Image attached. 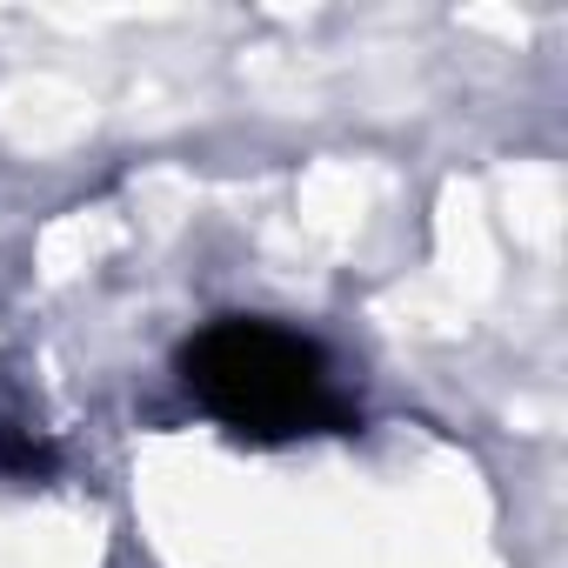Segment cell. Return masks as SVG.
<instances>
[{
	"label": "cell",
	"mask_w": 568,
	"mask_h": 568,
	"mask_svg": "<svg viewBox=\"0 0 568 568\" xmlns=\"http://www.w3.org/2000/svg\"><path fill=\"white\" fill-rule=\"evenodd\" d=\"M181 382L187 395L241 442H302V435H355L362 415L342 402L322 342L261 322V315H221L181 342Z\"/></svg>",
	"instance_id": "cell-1"
}]
</instances>
